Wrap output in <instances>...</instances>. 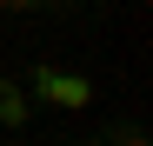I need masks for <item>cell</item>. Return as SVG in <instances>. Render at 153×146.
I'll return each instance as SVG.
<instances>
[{
	"label": "cell",
	"instance_id": "obj_1",
	"mask_svg": "<svg viewBox=\"0 0 153 146\" xmlns=\"http://www.w3.org/2000/svg\"><path fill=\"white\" fill-rule=\"evenodd\" d=\"M27 93L47 106H93V80L87 73H60V66H33L27 73Z\"/></svg>",
	"mask_w": 153,
	"mask_h": 146
},
{
	"label": "cell",
	"instance_id": "obj_2",
	"mask_svg": "<svg viewBox=\"0 0 153 146\" xmlns=\"http://www.w3.org/2000/svg\"><path fill=\"white\" fill-rule=\"evenodd\" d=\"M100 146H153L146 139V126H140V119L133 113H120V119H100V133H93Z\"/></svg>",
	"mask_w": 153,
	"mask_h": 146
},
{
	"label": "cell",
	"instance_id": "obj_3",
	"mask_svg": "<svg viewBox=\"0 0 153 146\" xmlns=\"http://www.w3.org/2000/svg\"><path fill=\"white\" fill-rule=\"evenodd\" d=\"M0 126H7V133H13V126H27V93H20L13 80L0 86Z\"/></svg>",
	"mask_w": 153,
	"mask_h": 146
},
{
	"label": "cell",
	"instance_id": "obj_4",
	"mask_svg": "<svg viewBox=\"0 0 153 146\" xmlns=\"http://www.w3.org/2000/svg\"><path fill=\"white\" fill-rule=\"evenodd\" d=\"M0 13H13V20H33V13H53V0H0Z\"/></svg>",
	"mask_w": 153,
	"mask_h": 146
},
{
	"label": "cell",
	"instance_id": "obj_5",
	"mask_svg": "<svg viewBox=\"0 0 153 146\" xmlns=\"http://www.w3.org/2000/svg\"><path fill=\"white\" fill-rule=\"evenodd\" d=\"M67 146H100V139H93V133H87V139H67Z\"/></svg>",
	"mask_w": 153,
	"mask_h": 146
},
{
	"label": "cell",
	"instance_id": "obj_6",
	"mask_svg": "<svg viewBox=\"0 0 153 146\" xmlns=\"http://www.w3.org/2000/svg\"><path fill=\"white\" fill-rule=\"evenodd\" d=\"M0 86H7V80H0Z\"/></svg>",
	"mask_w": 153,
	"mask_h": 146
}]
</instances>
